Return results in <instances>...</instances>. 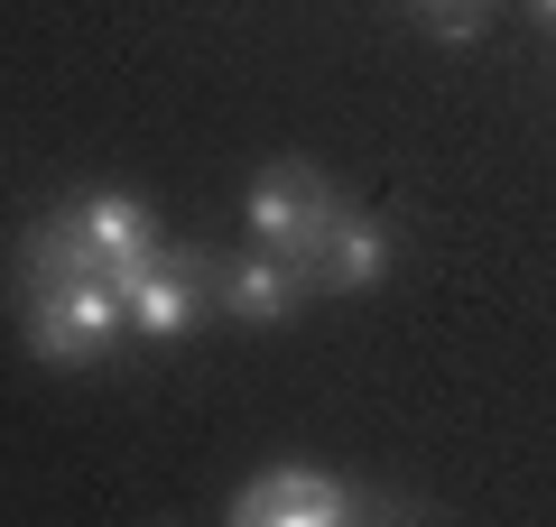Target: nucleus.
<instances>
[{"mask_svg":"<svg viewBox=\"0 0 556 527\" xmlns=\"http://www.w3.org/2000/svg\"><path fill=\"white\" fill-rule=\"evenodd\" d=\"M371 509H390V500L353 490L343 472L306 463V453H278V463H260L251 481L223 500V518L232 527H353V518H371Z\"/></svg>","mask_w":556,"mask_h":527,"instance_id":"f03ea898","label":"nucleus"},{"mask_svg":"<svg viewBox=\"0 0 556 527\" xmlns=\"http://www.w3.org/2000/svg\"><path fill=\"white\" fill-rule=\"evenodd\" d=\"M56 222L75 232V259H84V269H112V278L167 250L159 214H149L130 185H84V195H65V204H56Z\"/></svg>","mask_w":556,"mask_h":527,"instance_id":"39448f33","label":"nucleus"},{"mask_svg":"<svg viewBox=\"0 0 556 527\" xmlns=\"http://www.w3.org/2000/svg\"><path fill=\"white\" fill-rule=\"evenodd\" d=\"M390 222H371V214H353L343 204L334 214V232H325V250H316V287L325 296H371L380 278H390Z\"/></svg>","mask_w":556,"mask_h":527,"instance_id":"0eeeda50","label":"nucleus"},{"mask_svg":"<svg viewBox=\"0 0 556 527\" xmlns=\"http://www.w3.org/2000/svg\"><path fill=\"white\" fill-rule=\"evenodd\" d=\"M529 10H538V20H547V28H556V0H529Z\"/></svg>","mask_w":556,"mask_h":527,"instance_id":"1a4fd4ad","label":"nucleus"},{"mask_svg":"<svg viewBox=\"0 0 556 527\" xmlns=\"http://www.w3.org/2000/svg\"><path fill=\"white\" fill-rule=\"evenodd\" d=\"M121 306H130V343H186V333L204 324V278H195V259L167 241L159 259L121 269Z\"/></svg>","mask_w":556,"mask_h":527,"instance_id":"423d86ee","label":"nucleus"},{"mask_svg":"<svg viewBox=\"0 0 556 527\" xmlns=\"http://www.w3.org/2000/svg\"><path fill=\"white\" fill-rule=\"evenodd\" d=\"M204 296H214V314L223 324H241V333H278V324H298L306 306H316V269L306 259H288V250H223L214 269H204Z\"/></svg>","mask_w":556,"mask_h":527,"instance_id":"20e7f679","label":"nucleus"},{"mask_svg":"<svg viewBox=\"0 0 556 527\" xmlns=\"http://www.w3.org/2000/svg\"><path fill=\"white\" fill-rule=\"evenodd\" d=\"M417 20L437 28L445 47H473V38H482V20H492V0H417Z\"/></svg>","mask_w":556,"mask_h":527,"instance_id":"6e6552de","label":"nucleus"},{"mask_svg":"<svg viewBox=\"0 0 556 527\" xmlns=\"http://www.w3.org/2000/svg\"><path fill=\"white\" fill-rule=\"evenodd\" d=\"M334 214H343V195H334V176H325L316 157H269V167L251 176V195H241V232H251L260 250L306 259V269H316Z\"/></svg>","mask_w":556,"mask_h":527,"instance_id":"7ed1b4c3","label":"nucleus"},{"mask_svg":"<svg viewBox=\"0 0 556 527\" xmlns=\"http://www.w3.org/2000/svg\"><path fill=\"white\" fill-rule=\"evenodd\" d=\"M20 343L47 371H93L130 343V306H121L112 269H75V278H38L20 287Z\"/></svg>","mask_w":556,"mask_h":527,"instance_id":"f257e3e1","label":"nucleus"}]
</instances>
